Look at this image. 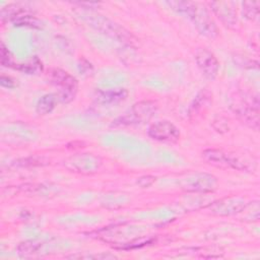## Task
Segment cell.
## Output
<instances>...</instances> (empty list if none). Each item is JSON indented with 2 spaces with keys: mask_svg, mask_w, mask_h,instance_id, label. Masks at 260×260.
<instances>
[{
  "mask_svg": "<svg viewBox=\"0 0 260 260\" xmlns=\"http://www.w3.org/2000/svg\"><path fill=\"white\" fill-rule=\"evenodd\" d=\"M0 83L3 87H6V88H13L15 86V82L14 80L11 78V77H8V76H4L2 75L1 78H0Z\"/></svg>",
  "mask_w": 260,
  "mask_h": 260,
  "instance_id": "obj_25",
  "label": "cell"
},
{
  "mask_svg": "<svg viewBox=\"0 0 260 260\" xmlns=\"http://www.w3.org/2000/svg\"><path fill=\"white\" fill-rule=\"evenodd\" d=\"M243 14L249 20H256L259 16V2H243Z\"/></svg>",
  "mask_w": 260,
  "mask_h": 260,
  "instance_id": "obj_20",
  "label": "cell"
},
{
  "mask_svg": "<svg viewBox=\"0 0 260 260\" xmlns=\"http://www.w3.org/2000/svg\"><path fill=\"white\" fill-rule=\"evenodd\" d=\"M190 20L193 22L197 30L202 36L210 39H213L217 36V27L215 25V22L211 18L209 11L207 10V8L201 6L199 3Z\"/></svg>",
  "mask_w": 260,
  "mask_h": 260,
  "instance_id": "obj_10",
  "label": "cell"
},
{
  "mask_svg": "<svg viewBox=\"0 0 260 260\" xmlns=\"http://www.w3.org/2000/svg\"><path fill=\"white\" fill-rule=\"evenodd\" d=\"M147 134L150 138L161 142H177L180 139L181 132L179 128L170 121L162 120L152 123L148 129Z\"/></svg>",
  "mask_w": 260,
  "mask_h": 260,
  "instance_id": "obj_8",
  "label": "cell"
},
{
  "mask_svg": "<svg viewBox=\"0 0 260 260\" xmlns=\"http://www.w3.org/2000/svg\"><path fill=\"white\" fill-rule=\"evenodd\" d=\"M128 91L125 88H115L109 90H99L94 95V101L101 105H112L123 102L127 99Z\"/></svg>",
  "mask_w": 260,
  "mask_h": 260,
  "instance_id": "obj_13",
  "label": "cell"
},
{
  "mask_svg": "<svg viewBox=\"0 0 260 260\" xmlns=\"http://www.w3.org/2000/svg\"><path fill=\"white\" fill-rule=\"evenodd\" d=\"M0 59H1V64H2L3 66L14 68L13 65H15V64H14V62H13L12 55H11V53L9 52V50L4 46V44L1 45Z\"/></svg>",
  "mask_w": 260,
  "mask_h": 260,
  "instance_id": "obj_22",
  "label": "cell"
},
{
  "mask_svg": "<svg viewBox=\"0 0 260 260\" xmlns=\"http://www.w3.org/2000/svg\"><path fill=\"white\" fill-rule=\"evenodd\" d=\"M78 69L79 71L84 74V75H89L91 74L93 68H92V65L85 59H80L79 60V64H78Z\"/></svg>",
  "mask_w": 260,
  "mask_h": 260,
  "instance_id": "obj_24",
  "label": "cell"
},
{
  "mask_svg": "<svg viewBox=\"0 0 260 260\" xmlns=\"http://www.w3.org/2000/svg\"><path fill=\"white\" fill-rule=\"evenodd\" d=\"M48 78L52 84L59 88L58 99L63 104L72 102L77 93L76 78L61 68H52L48 71Z\"/></svg>",
  "mask_w": 260,
  "mask_h": 260,
  "instance_id": "obj_3",
  "label": "cell"
},
{
  "mask_svg": "<svg viewBox=\"0 0 260 260\" xmlns=\"http://www.w3.org/2000/svg\"><path fill=\"white\" fill-rule=\"evenodd\" d=\"M179 186L191 193H210L217 188V179L208 173H189L179 179Z\"/></svg>",
  "mask_w": 260,
  "mask_h": 260,
  "instance_id": "obj_4",
  "label": "cell"
},
{
  "mask_svg": "<svg viewBox=\"0 0 260 260\" xmlns=\"http://www.w3.org/2000/svg\"><path fill=\"white\" fill-rule=\"evenodd\" d=\"M154 182H155V177L150 176V175L142 176V177L138 178V180L136 181L137 185L140 186L141 188H148V187L151 186Z\"/></svg>",
  "mask_w": 260,
  "mask_h": 260,
  "instance_id": "obj_23",
  "label": "cell"
},
{
  "mask_svg": "<svg viewBox=\"0 0 260 260\" xmlns=\"http://www.w3.org/2000/svg\"><path fill=\"white\" fill-rule=\"evenodd\" d=\"M15 69L24 72L26 74H39L43 71L44 66L42 61L37 57H32L31 59H29L28 61H26L25 63L22 64H16Z\"/></svg>",
  "mask_w": 260,
  "mask_h": 260,
  "instance_id": "obj_18",
  "label": "cell"
},
{
  "mask_svg": "<svg viewBox=\"0 0 260 260\" xmlns=\"http://www.w3.org/2000/svg\"><path fill=\"white\" fill-rule=\"evenodd\" d=\"M65 169L80 175H92L99 172L103 159L93 153H75L67 157L63 162Z\"/></svg>",
  "mask_w": 260,
  "mask_h": 260,
  "instance_id": "obj_5",
  "label": "cell"
},
{
  "mask_svg": "<svg viewBox=\"0 0 260 260\" xmlns=\"http://www.w3.org/2000/svg\"><path fill=\"white\" fill-rule=\"evenodd\" d=\"M246 205L247 202L243 197L231 196L212 202L207 206V209L214 215L228 216L242 212Z\"/></svg>",
  "mask_w": 260,
  "mask_h": 260,
  "instance_id": "obj_9",
  "label": "cell"
},
{
  "mask_svg": "<svg viewBox=\"0 0 260 260\" xmlns=\"http://www.w3.org/2000/svg\"><path fill=\"white\" fill-rule=\"evenodd\" d=\"M167 3L173 10L184 15L188 19L193 15L198 5V3L192 1H169Z\"/></svg>",
  "mask_w": 260,
  "mask_h": 260,
  "instance_id": "obj_16",
  "label": "cell"
},
{
  "mask_svg": "<svg viewBox=\"0 0 260 260\" xmlns=\"http://www.w3.org/2000/svg\"><path fill=\"white\" fill-rule=\"evenodd\" d=\"M195 61L206 78L215 79L219 71V62L213 53L205 48H199L195 53Z\"/></svg>",
  "mask_w": 260,
  "mask_h": 260,
  "instance_id": "obj_11",
  "label": "cell"
},
{
  "mask_svg": "<svg viewBox=\"0 0 260 260\" xmlns=\"http://www.w3.org/2000/svg\"><path fill=\"white\" fill-rule=\"evenodd\" d=\"M12 22L14 23V25H17V26H27V27L37 28V29H41L44 27L43 21L38 17H36L35 15L30 14L28 11L21 13Z\"/></svg>",
  "mask_w": 260,
  "mask_h": 260,
  "instance_id": "obj_17",
  "label": "cell"
},
{
  "mask_svg": "<svg viewBox=\"0 0 260 260\" xmlns=\"http://www.w3.org/2000/svg\"><path fill=\"white\" fill-rule=\"evenodd\" d=\"M202 157L207 162L222 169L246 171L248 164L239 156L218 148H207L202 151Z\"/></svg>",
  "mask_w": 260,
  "mask_h": 260,
  "instance_id": "obj_6",
  "label": "cell"
},
{
  "mask_svg": "<svg viewBox=\"0 0 260 260\" xmlns=\"http://www.w3.org/2000/svg\"><path fill=\"white\" fill-rule=\"evenodd\" d=\"M50 164L49 158L45 156H27L23 158H19L13 162V166L19 167V168H31V167H43Z\"/></svg>",
  "mask_w": 260,
  "mask_h": 260,
  "instance_id": "obj_19",
  "label": "cell"
},
{
  "mask_svg": "<svg viewBox=\"0 0 260 260\" xmlns=\"http://www.w3.org/2000/svg\"><path fill=\"white\" fill-rule=\"evenodd\" d=\"M58 96L54 93H46L41 96L37 103L36 111L39 115L50 114L56 107Z\"/></svg>",
  "mask_w": 260,
  "mask_h": 260,
  "instance_id": "obj_15",
  "label": "cell"
},
{
  "mask_svg": "<svg viewBox=\"0 0 260 260\" xmlns=\"http://www.w3.org/2000/svg\"><path fill=\"white\" fill-rule=\"evenodd\" d=\"M158 110V105L154 101L146 100L135 103L124 115L113 121L112 126H134L145 124L151 120Z\"/></svg>",
  "mask_w": 260,
  "mask_h": 260,
  "instance_id": "obj_2",
  "label": "cell"
},
{
  "mask_svg": "<svg viewBox=\"0 0 260 260\" xmlns=\"http://www.w3.org/2000/svg\"><path fill=\"white\" fill-rule=\"evenodd\" d=\"M210 7L213 13L220 19V21L229 28H234L238 23L237 12L232 6V3L224 1L210 2Z\"/></svg>",
  "mask_w": 260,
  "mask_h": 260,
  "instance_id": "obj_12",
  "label": "cell"
},
{
  "mask_svg": "<svg viewBox=\"0 0 260 260\" xmlns=\"http://www.w3.org/2000/svg\"><path fill=\"white\" fill-rule=\"evenodd\" d=\"M85 19L87 23L95 30L113 40H116L117 42L127 45H133L136 41L135 37L124 26L104 15L88 13L87 15H85Z\"/></svg>",
  "mask_w": 260,
  "mask_h": 260,
  "instance_id": "obj_1",
  "label": "cell"
},
{
  "mask_svg": "<svg viewBox=\"0 0 260 260\" xmlns=\"http://www.w3.org/2000/svg\"><path fill=\"white\" fill-rule=\"evenodd\" d=\"M41 248V244L36 241H25L18 245L17 251L20 255L27 256L32 253H36Z\"/></svg>",
  "mask_w": 260,
  "mask_h": 260,
  "instance_id": "obj_21",
  "label": "cell"
},
{
  "mask_svg": "<svg viewBox=\"0 0 260 260\" xmlns=\"http://www.w3.org/2000/svg\"><path fill=\"white\" fill-rule=\"evenodd\" d=\"M212 101V93L207 89H202L197 93L195 99L193 100L190 108H189V115L190 117L198 115L202 110L209 107Z\"/></svg>",
  "mask_w": 260,
  "mask_h": 260,
  "instance_id": "obj_14",
  "label": "cell"
},
{
  "mask_svg": "<svg viewBox=\"0 0 260 260\" xmlns=\"http://www.w3.org/2000/svg\"><path fill=\"white\" fill-rule=\"evenodd\" d=\"M234 113L245 124L258 130L259 128V103L257 98L253 101H249L245 95L240 98H234L231 105Z\"/></svg>",
  "mask_w": 260,
  "mask_h": 260,
  "instance_id": "obj_7",
  "label": "cell"
}]
</instances>
